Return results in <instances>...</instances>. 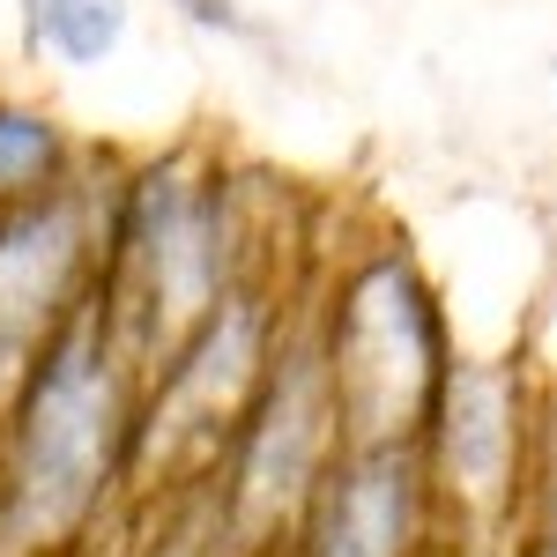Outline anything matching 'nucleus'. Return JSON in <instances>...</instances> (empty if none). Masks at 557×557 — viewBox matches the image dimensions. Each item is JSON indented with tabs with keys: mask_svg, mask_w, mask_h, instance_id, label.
Instances as JSON below:
<instances>
[{
	"mask_svg": "<svg viewBox=\"0 0 557 557\" xmlns=\"http://www.w3.org/2000/svg\"><path fill=\"white\" fill-rule=\"evenodd\" d=\"M141 364L89 298L0 409V557H52L83 543L134 483Z\"/></svg>",
	"mask_w": 557,
	"mask_h": 557,
	"instance_id": "nucleus-1",
	"label": "nucleus"
},
{
	"mask_svg": "<svg viewBox=\"0 0 557 557\" xmlns=\"http://www.w3.org/2000/svg\"><path fill=\"white\" fill-rule=\"evenodd\" d=\"M253 268H246V231H238V186L223 164L172 149V157H141L127 172H112L97 298L112 312V335L141 364V380Z\"/></svg>",
	"mask_w": 557,
	"mask_h": 557,
	"instance_id": "nucleus-2",
	"label": "nucleus"
},
{
	"mask_svg": "<svg viewBox=\"0 0 557 557\" xmlns=\"http://www.w3.org/2000/svg\"><path fill=\"white\" fill-rule=\"evenodd\" d=\"M312 320H320V349H327L335 401H343V446L417 438L461 357L424 268L401 246L349 260Z\"/></svg>",
	"mask_w": 557,
	"mask_h": 557,
	"instance_id": "nucleus-3",
	"label": "nucleus"
},
{
	"mask_svg": "<svg viewBox=\"0 0 557 557\" xmlns=\"http://www.w3.org/2000/svg\"><path fill=\"white\" fill-rule=\"evenodd\" d=\"M335 454H343L335 372H327V349H320V320L298 312L209 475V498L223 513V535L238 543V557H268L290 543V528L312 506Z\"/></svg>",
	"mask_w": 557,
	"mask_h": 557,
	"instance_id": "nucleus-4",
	"label": "nucleus"
},
{
	"mask_svg": "<svg viewBox=\"0 0 557 557\" xmlns=\"http://www.w3.org/2000/svg\"><path fill=\"white\" fill-rule=\"evenodd\" d=\"M290 327V305L275 298V283L246 275L231 298L215 305L209 320L141 380V438H134V483H172L209 491L215 461L231 446V431L246 417V401L260 394L275 343Z\"/></svg>",
	"mask_w": 557,
	"mask_h": 557,
	"instance_id": "nucleus-5",
	"label": "nucleus"
},
{
	"mask_svg": "<svg viewBox=\"0 0 557 557\" xmlns=\"http://www.w3.org/2000/svg\"><path fill=\"white\" fill-rule=\"evenodd\" d=\"M104 209L112 178H89V164L52 194L0 201V409L30 380L45 343L97 298Z\"/></svg>",
	"mask_w": 557,
	"mask_h": 557,
	"instance_id": "nucleus-6",
	"label": "nucleus"
},
{
	"mask_svg": "<svg viewBox=\"0 0 557 557\" xmlns=\"http://www.w3.org/2000/svg\"><path fill=\"white\" fill-rule=\"evenodd\" d=\"M417 446H424V475H431L438 513H461L469 528H513L520 520L535 424H528L513 364L454 357V372L438 386Z\"/></svg>",
	"mask_w": 557,
	"mask_h": 557,
	"instance_id": "nucleus-7",
	"label": "nucleus"
},
{
	"mask_svg": "<svg viewBox=\"0 0 557 557\" xmlns=\"http://www.w3.org/2000/svg\"><path fill=\"white\" fill-rule=\"evenodd\" d=\"M438 543V498L424 475L417 438H380V446H343L312 506L290 528V557H431Z\"/></svg>",
	"mask_w": 557,
	"mask_h": 557,
	"instance_id": "nucleus-8",
	"label": "nucleus"
},
{
	"mask_svg": "<svg viewBox=\"0 0 557 557\" xmlns=\"http://www.w3.org/2000/svg\"><path fill=\"white\" fill-rule=\"evenodd\" d=\"M134 30V0H15V38L23 60L89 75L104 67Z\"/></svg>",
	"mask_w": 557,
	"mask_h": 557,
	"instance_id": "nucleus-9",
	"label": "nucleus"
},
{
	"mask_svg": "<svg viewBox=\"0 0 557 557\" xmlns=\"http://www.w3.org/2000/svg\"><path fill=\"white\" fill-rule=\"evenodd\" d=\"M83 141L67 134L60 112H45L30 97H8L0 89V201H30V194H52L83 172Z\"/></svg>",
	"mask_w": 557,
	"mask_h": 557,
	"instance_id": "nucleus-10",
	"label": "nucleus"
},
{
	"mask_svg": "<svg viewBox=\"0 0 557 557\" xmlns=\"http://www.w3.org/2000/svg\"><path fill=\"white\" fill-rule=\"evenodd\" d=\"M141 557H238V543L223 535V513H215L209 491H186L164 513V528L141 543Z\"/></svg>",
	"mask_w": 557,
	"mask_h": 557,
	"instance_id": "nucleus-11",
	"label": "nucleus"
},
{
	"mask_svg": "<svg viewBox=\"0 0 557 557\" xmlns=\"http://www.w3.org/2000/svg\"><path fill=\"white\" fill-rule=\"evenodd\" d=\"M528 528H557V401L535 417L528 446Z\"/></svg>",
	"mask_w": 557,
	"mask_h": 557,
	"instance_id": "nucleus-12",
	"label": "nucleus"
},
{
	"mask_svg": "<svg viewBox=\"0 0 557 557\" xmlns=\"http://www.w3.org/2000/svg\"><path fill=\"white\" fill-rule=\"evenodd\" d=\"M172 8L194 30H209V38H253V15H246L238 0H172Z\"/></svg>",
	"mask_w": 557,
	"mask_h": 557,
	"instance_id": "nucleus-13",
	"label": "nucleus"
},
{
	"mask_svg": "<svg viewBox=\"0 0 557 557\" xmlns=\"http://www.w3.org/2000/svg\"><path fill=\"white\" fill-rule=\"evenodd\" d=\"M513 557H557V528H528V535H513Z\"/></svg>",
	"mask_w": 557,
	"mask_h": 557,
	"instance_id": "nucleus-14",
	"label": "nucleus"
},
{
	"mask_svg": "<svg viewBox=\"0 0 557 557\" xmlns=\"http://www.w3.org/2000/svg\"><path fill=\"white\" fill-rule=\"evenodd\" d=\"M268 557H290V550H268Z\"/></svg>",
	"mask_w": 557,
	"mask_h": 557,
	"instance_id": "nucleus-15",
	"label": "nucleus"
},
{
	"mask_svg": "<svg viewBox=\"0 0 557 557\" xmlns=\"http://www.w3.org/2000/svg\"><path fill=\"white\" fill-rule=\"evenodd\" d=\"M550 75H557V60H550Z\"/></svg>",
	"mask_w": 557,
	"mask_h": 557,
	"instance_id": "nucleus-16",
	"label": "nucleus"
}]
</instances>
